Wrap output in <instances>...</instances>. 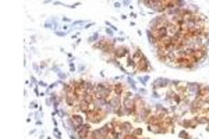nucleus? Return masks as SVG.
<instances>
[{"label":"nucleus","mask_w":209,"mask_h":139,"mask_svg":"<svg viewBox=\"0 0 209 139\" xmlns=\"http://www.w3.org/2000/svg\"><path fill=\"white\" fill-rule=\"evenodd\" d=\"M153 67L151 66L149 60L146 59V56L144 54L141 57V60H139L138 63H137V68H135V72H149V71H152Z\"/></svg>","instance_id":"obj_1"},{"label":"nucleus","mask_w":209,"mask_h":139,"mask_svg":"<svg viewBox=\"0 0 209 139\" xmlns=\"http://www.w3.org/2000/svg\"><path fill=\"white\" fill-rule=\"evenodd\" d=\"M170 84H172V79H167V78H156L153 79V82L151 84L152 86V90H157V89H167L170 88Z\"/></svg>","instance_id":"obj_2"},{"label":"nucleus","mask_w":209,"mask_h":139,"mask_svg":"<svg viewBox=\"0 0 209 139\" xmlns=\"http://www.w3.org/2000/svg\"><path fill=\"white\" fill-rule=\"evenodd\" d=\"M130 47L128 46H124V45H119L117 47H116L114 53H113V57H114L116 60H120V59H127V57L130 56Z\"/></svg>","instance_id":"obj_3"},{"label":"nucleus","mask_w":209,"mask_h":139,"mask_svg":"<svg viewBox=\"0 0 209 139\" xmlns=\"http://www.w3.org/2000/svg\"><path fill=\"white\" fill-rule=\"evenodd\" d=\"M92 129H91V124L89 123H85V124H82L80 128H78V131H77V136L80 138V139H85L88 136V134H89Z\"/></svg>","instance_id":"obj_4"},{"label":"nucleus","mask_w":209,"mask_h":139,"mask_svg":"<svg viewBox=\"0 0 209 139\" xmlns=\"http://www.w3.org/2000/svg\"><path fill=\"white\" fill-rule=\"evenodd\" d=\"M180 125L183 127V129H187V128H190V129H195V128H198V123L194 120L193 117L190 118H183L181 120Z\"/></svg>","instance_id":"obj_5"},{"label":"nucleus","mask_w":209,"mask_h":139,"mask_svg":"<svg viewBox=\"0 0 209 139\" xmlns=\"http://www.w3.org/2000/svg\"><path fill=\"white\" fill-rule=\"evenodd\" d=\"M128 89L127 84H121V82H116L113 84V95H119V96H123L124 92Z\"/></svg>","instance_id":"obj_6"},{"label":"nucleus","mask_w":209,"mask_h":139,"mask_svg":"<svg viewBox=\"0 0 209 139\" xmlns=\"http://www.w3.org/2000/svg\"><path fill=\"white\" fill-rule=\"evenodd\" d=\"M71 121L77 125V127H81L82 124H85V116L81 113H71Z\"/></svg>","instance_id":"obj_7"},{"label":"nucleus","mask_w":209,"mask_h":139,"mask_svg":"<svg viewBox=\"0 0 209 139\" xmlns=\"http://www.w3.org/2000/svg\"><path fill=\"white\" fill-rule=\"evenodd\" d=\"M109 101H110V104L113 106V108H114V110H117V108L121 107L123 96H119V95H112L110 99H109Z\"/></svg>","instance_id":"obj_8"},{"label":"nucleus","mask_w":209,"mask_h":139,"mask_svg":"<svg viewBox=\"0 0 209 139\" xmlns=\"http://www.w3.org/2000/svg\"><path fill=\"white\" fill-rule=\"evenodd\" d=\"M153 36H155L156 40H160L163 39L164 36H167V26H162V28H157L155 31H152Z\"/></svg>","instance_id":"obj_9"},{"label":"nucleus","mask_w":209,"mask_h":139,"mask_svg":"<svg viewBox=\"0 0 209 139\" xmlns=\"http://www.w3.org/2000/svg\"><path fill=\"white\" fill-rule=\"evenodd\" d=\"M77 100H78V97H77V95H75L74 92L73 93H67L66 97H64V103H66L67 106H70V107H73L74 104L77 103Z\"/></svg>","instance_id":"obj_10"},{"label":"nucleus","mask_w":209,"mask_h":139,"mask_svg":"<svg viewBox=\"0 0 209 139\" xmlns=\"http://www.w3.org/2000/svg\"><path fill=\"white\" fill-rule=\"evenodd\" d=\"M193 118L195 121L198 123V125H208L209 124V117L205 116V114H195V116H193Z\"/></svg>","instance_id":"obj_11"},{"label":"nucleus","mask_w":209,"mask_h":139,"mask_svg":"<svg viewBox=\"0 0 209 139\" xmlns=\"http://www.w3.org/2000/svg\"><path fill=\"white\" fill-rule=\"evenodd\" d=\"M134 131V125H132L130 121H121V132L123 134H132Z\"/></svg>","instance_id":"obj_12"},{"label":"nucleus","mask_w":209,"mask_h":139,"mask_svg":"<svg viewBox=\"0 0 209 139\" xmlns=\"http://www.w3.org/2000/svg\"><path fill=\"white\" fill-rule=\"evenodd\" d=\"M106 103H109V99H103V97H95L94 103H92V104L95 106V108H103Z\"/></svg>","instance_id":"obj_13"},{"label":"nucleus","mask_w":209,"mask_h":139,"mask_svg":"<svg viewBox=\"0 0 209 139\" xmlns=\"http://www.w3.org/2000/svg\"><path fill=\"white\" fill-rule=\"evenodd\" d=\"M142 56H144V53H142V50L139 49V47H135L134 53H131V57H132V60H134L135 63H138L139 60H141Z\"/></svg>","instance_id":"obj_14"},{"label":"nucleus","mask_w":209,"mask_h":139,"mask_svg":"<svg viewBox=\"0 0 209 139\" xmlns=\"http://www.w3.org/2000/svg\"><path fill=\"white\" fill-rule=\"evenodd\" d=\"M127 85L128 88L132 90V92H138V86H137V82H135V79L134 78H131V77H127Z\"/></svg>","instance_id":"obj_15"},{"label":"nucleus","mask_w":209,"mask_h":139,"mask_svg":"<svg viewBox=\"0 0 209 139\" xmlns=\"http://www.w3.org/2000/svg\"><path fill=\"white\" fill-rule=\"evenodd\" d=\"M99 40H101V35H99V31H98V32L92 33V35L89 36V38L87 39V42H88V43H92V45H94V43L99 42Z\"/></svg>","instance_id":"obj_16"},{"label":"nucleus","mask_w":209,"mask_h":139,"mask_svg":"<svg viewBox=\"0 0 209 139\" xmlns=\"http://www.w3.org/2000/svg\"><path fill=\"white\" fill-rule=\"evenodd\" d=\"M137 81H138L139 84H142V86H145L146 84L151 81V77L148 75V74H146V75H138L137 77Z\"/></svg>","instance_id":"obj_17"},{"label":"nucleus","mask_w":209,"mask_h":139,"mask_svg":"<svg viewBox=\"0 0 209 139\" xmlns=\"http://www.w3.org/2000/svg\"><path fill=\"white\" fill-rule=\"evenodd\" d=\"M126 67H127V68H132L134 71H135V68H137V63L134 61V60H132L131 54H130V56L127 57V61H126Z\"/></svg>","instance_id":"obj_18"},{"label":"nucleus","mask_w":209,"mask_h":139,"mask_svg":"<svg viewBox=\"0 0 209 139\" xmlns=\"http://www.w3.org/2000/svg\"><path fill=\"white\" fill-rule=\"evenodd\" d=\"M146 36H148V42L151 46H155V43L157 42V40L155 39V36H153L152 31H149V29H146Z\"/></svg>","instance_id":"obj_19"},{"label":"nucleus","mask_w":209,"mask_h":139,"mask_svg":"<svg viewBox=\"0 0 209 139\" xmlns=\"http://www.w3.org/2000/svg\"><path fill=\"white\" fill-rule=\"evenodd\" d=\"M102 110H103L105 113L107 114V116H109V114H114V108H113V106L110 104V101H109V103H106V104H105V107L102 108Z\"/></svg>","instance_id":"obj_20"},{"label":"nucleus","mask_w":209,"mask_h":139,"mask_svg":"<svg viewBox=\"0 0 209 139\" xmlns=\"http://www.w3.org/2000/svg\"><path fill=\"white\" fill-rule=\"evenodd\" d=\"M179 138L180 139H193V136H191V135L187 132V129H181L179 132Z\"/></svg>","instance_id":"obj_21"},{"label":"nucleus","mask_w":209,"mask_h":139,"mask_svg":"<svg viewBox=\"0 0 209 139\" xmlns=\"http://www.w3.org/2000/svg\"><path fill=\"white\" fill-rule=\"evenodd\" d=\"M142 132H144V128H134L132 134H134L137 138H141V136H142Z\"/></svg>","instance_id":"obj_22"},{"label":"nucleus","mask_w":209,"mask_h":139,"mask_svg":"<svg viewBox=\"0 0 209 139\" xmlns=\"http://www.w3.org/2000/svg\"><path fill=\"white\" fill-rule=\"evenodd\" d=\"M53 135H54V138H56V139H61V134H60V131H59V128H57V127L53 128Z\"/></svg>","instance_id":"obj_23"},{"label":"nucleus","mask_w":209,"mask_h":139,"mask_svg":"<svg viewBox=\"0 0 209 139\" xmlns=\"http://www.w3.org/2000/svg\"><path fill=\"white\" fill-rule=\"evenodd\" d=\"M151 97H152V99H156V100H159V99H160V97H162V96H160V93L157 92V90H152V93H151Z\"/></svg>","instance_id":"obj_24"},{"label":"nucleus","mask_w":209,"mask_h":139,"mask_svg":"<svg viewBox=\"0 0 209 139\" xmlns=\"http://www.w3.org/2000/svg\"><path fill=\"white\" fill-rule=\"evenodd\" d=\"M50 70L53 71V72H56V74H59L60 71H61V68H60V66H57V64H53L52 67H50Z\"/></svg>","instance_id":"obj_25"},{"label":"nucleus","mask_w":209,"mask_h":139,"mask_svg":"<svg viewBox=\"0 0 209 139\" xmlns=\"http://www.w3.org/2000/svg\"><path fill=\"white\" fill-rule=\"evenodd\" d=\"M49 60H45V61H40L39 63V67H40V70H46L47 68V66H49Z\"/></svg>","instance_id":"obj_26"},{"label":"nucleus","mask_w":209,"mask_h":139,"mask_svg":"<svg viewBox=\"0 0 209 139\" xmlns=\"http://www.w3.org/2000/svg\"><path fill=\"white\" fill-rule=\"evenodd\" d=\"M137 93H139L141 96H144V95L148 93V90H146V88H145V86H142V88H138V92H137Z\"/></svg>","instance_id":"obj_27"},{"label":"nucleus","mask_w":209,"mask_h":139,"mask_svg":"<svg viewBox=\"0 0 209 139\" xmlns=\"http://www.w3.org/2000/svg\"><path fill=\"white\" fill-rule=\"evenodd\" d=\"M29 81H31V84H29V85H31V88H32L34 85H38V82H39V81H36V78L34 77V75H31Z\"/></svg>","instance_id":"obj_28"},{"label":"nucleus","mask_w":209,"mask_h":139,"mask_svg":"<svg viewBox=\"0 0 209 139\" xmlns=\"http://www.w3.org/2000/svg\"><path fill=\"white\" fill-rule=\"evenodd\" d=\"M57 75H59V79H60V81H64V79L67 78V74H66V72H63V71H60V72L57 74Z\"/></svg>","instance_id":"obj_29"},{"label":"nucleus","mask_w":209,"mask_h":139,"mask_svg":"<svg viewBox=\"0 0 209 139\" xmlns=\"http://www.w3.org/2000/svg\"><path fill=\"white\" fill-rule=\"evenodd\" d=\"M36 86H39V88H45V89H47V86H49V85H47V84L45 82V81H39Z\"/></svg>","instance_id":"obj_30"},{"label":"nucleus","mask_w":209,"mask_h":139,"mask_svg":"<svg viewBox=\"0 0 209 139\" xmlns=\"http://www.w3.org/2000/svg\"><path fill=\"white\" fill-rule=\"evenodd\" d=\"M54 33H56L57 36H66V35H67V32H66V31H56Z\"/></svg>","instance_id":"obj_31"},{"label":"nucleus","mask_w":209,"mask_h":139,"mask_svg":"<svg viewBox=\"0 0 209 139\" xmlns=\"http://www.w3.org/2000/svg\"><path fill=\"white\" fill-rule=\"evenodd\" d=\"M105 31H106V33H107V35L110 36V38H113V35H114V32H113V31H112L110 28H106Z\"/></svg>","instance_id":"obj_32"},{"label":"nucleus","mask_w":209,"mask_h":139,"mask_svg":"<svg viewBox=\"0 0 209 139\" xmlns=\"http://www.w3.org/2000/svg\"><path fill=\"white\" fill-rule=\"evenodd\" d=\"M46 104L47 106H53V99L52 97H46Z\"/></svg>","instance_id":"obj_33"},{"label":"nucleus","mask_w":209,"mask_h":139,"mask_svg":"<svg viewBox=\"0 0 209 139\" xmlns=\"http://www.w3.org/2000/svg\"><path fill=\"white\" fill-rule=\"evenodd\" d=\"M95 25V22H88V24H85V26L82 29H88V28H91V26H94Z\"/></svg>","instance_id":"obj_34"},{"label":"nucleus","mask_w":209,"mask_h":139,"mask_svg":"<svg viewBox=\"0 0 209 139\" xmlns=\"http://www.w3.org/2000/svg\"><path fill=\"white\" fill-rule=\"evenodd\" d=\"M34 92L36 93V96H38V97L40 96V90H39V86H35V88H34Z\"/></svg>","instance_id":"obj_35"},{"label":"nucleus","mask_w":209,"mask_h":139,"mask_svg":"<svg viewBox=\"0 0 209 139\" xmlns=\"http://www.w3.org/2000/svg\"><path fill=\"white\" fill-rule=\"evenodd\" d=\"M45 28H49V29H50V28H53L52 22H50V21H46V22H45Z\"/></svg>","instance_id":"obj_36"},{"label":"nucleus","mask_w":209,"mask_h":139,"mask_svg":"<svg viewBox=\"0 0 209 139\" xmlns=\"http://www.w3.org/2000/svg\"><path fill=\"white\" fill-rule=\"evenodd\" d=\"M80 43H81V38H78L77 40H75V42L73 43V47H77L78 45H80Z\"/></svg>","instance_id":"obj_37"},{"label":"nucleus","mask_w":209,"mask_h":139,"mask_svg":"<svg viewBox=\"0 0 209 139\" xmlns=\"http://www.w3.org/2000/svg\"><path fill=\"white\" fill-rule=\"evenodd\" d=\"M68 135H70V139H80V138L77 136V134H73V132H70Z\"/></svg>","instance_id":"obj_38"},{"label":"nucleus","mask_w":209,"mask_h":139,"mask_svg":"<svg viewBox=\"0 0 209 139\" xmlns=\"http://www.w3.org/2000/svg\"><path fill=\"white\" fill-rule=\"evenodd\" d=\"M80 4H81V3H80V2H77V3H73V4H70L68 7H70V8H75L77 6H80Z\"/></svg>","instance_id":"obj_39"},{"label":"nucleus","mask_w":209,"mask_h":139,"mask_svg":"<svg viewBox=\"0 0 209 139\" xmlns=\"http://www.w3.org/2000/svg\"><path fill=\"white\" fill-rule=\"evenodd\" d=\"M29 106H31V108H38V103L36 101H31Z\"/></svg>","instance_id":"obj_40"},{"label":"nucleus","mask_w":209,"mask_h":139,"mask_svg":"<svg viewBox=\"0 0 209 139\" xmlns=\"http://www.w3.org/2000/svg\"><path fill=\"white\" fill-rule=\"evenodd\" d=\"M78 71H80V72H84V71H85V66H84V64H81V66L78 67Z\"/></svg>","instance_id":"obj_41"},{"label":"nucleus","mask_w":209,"mask_h":139,"mask_svg":"<svg viewBox=\"0 0 209 139\" xmlns=\"http://www.w3.org/2000/svg\"><path fill=\"white\" fill-rule=\"evenodd\" d=\"M61 21H63V22H71V20L68 18V17H63V18H61Z\"/></svg>","instance_id":"obj_42"},{"label":"nucleus","mask_w":209,"mask_h":139,"mask_svg":"<svg viewBox=\"0 0 209 139\" xmlns=\"http://www.w3.org/2000/svg\"><path fill=\"white\" fill-rule=\"evenodd\" d=\"M121 6H123V4H121V2H116V3H114V7H116V8H120Z\"/></svg>","instance_id":"obj_43"},{"label":"nucleus","mask_w":209,"mask_h":139,"mask_svg":"<svg viewBox=\"0 0 209 139\" xmlns=\"http://www.w3.org/2000/svg\"><path fill=\"white\" fill-rule=\"evenodd\" d=\"M121 4L123 6H128V7H130V4H131V3H130L128 0H124V2H121Z\"/></svg>","instance_id":"obj_44"},{"label":"nucleus","mask_w":209,"mask_h":139,"mask_svg":"<svg viewBox=\"0 0 209 139\" xmlns=\"http://www.w3.org/2000/svg\"><path fill=\"white\" fill-rule=\"evenodd\" d=\"M35 42H36V36L32 35V36H31V43H35Z\"/></svg>","instance_id":"obj_45"},{"label":"nucleus","mask_w":209,"mask_h":139,"mask_svg":"<svg viewBox=\"0 0 209 139\" xmlns=\"http://www.w3.org/2000/svg\"><path fill=\"white\" fill-rule=\"evenodd\" d=\"M52 123H53V125H54V127H57V120H56L54 117H52Z\"/></svg>","instance_id":"obj_46"},{"label":"nucleus","mask_w":209,"mask_h":139,"mask_svg":"<svg viewBox=\"0 0 209 139\" xmlns=\"http://www.w3.org/2000/svg\"><path fill=\"white\" fill-rule=\"evenodd\" d=\"M39 139H45V132H40L39 134Z\"/></svg>","instance_id":"obj_47"},{"label":"nucleus","mask_w":209,"mask_h":139,"mask_svg":"<svg viewBox=\"0 0 209 139\" xmlns=\"http://www.w3.org/2000/svg\"><path fill=\"white\" fill-rule=\"evenodd\" d=\"M130 17H131V18H135V17H137V14H135V13H132V11H131V14H130Z\"/></svg>","instance_id":"obj_48"},{"label":"nucleus","mask_w":209,"mask_h":139,"mask_svg":"<svg viewBox=\"0 0 209 139\" xmlns=\"http://www.w3.org/2000/svg\"><path fill=\"white\" fill-rule=\"evenodd\" d=\"M36 125H42V121H40V120H36Z\"/></svg>","instance_id":"obj_49"},{"label":"nucleus","mask_w":209,"mask_h":139,"mask_svg":"<svg viewBox=\"0 0 209 139\" xmlns=\"http://www.w3.org/2000/svg\"><path fill=\"white\" fill-rule=\"evenodd\" d=\"M205 131H206V132H208V134H209V124L206 125V128H205Z\"/></svg>","instance_id":"obj_50"}]
</instances>
